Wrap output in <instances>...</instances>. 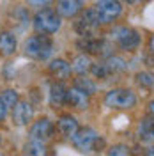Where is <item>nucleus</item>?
Masks as SVG:
<instances>
[{
  "instance_id": "obj_10",
  "label": "nucleus",
  "mask_w": 154,
  "mask_h": 156,
  "mask_svg": "<svg viewBox=\"0 0 154 156\" xmlns=\"http://www.w3.org/2000/svg\"><path fill=\"white\" fill-rule=\"evenodd\" d=\"M34 119V107L30 101L21 99L12 108V122L16 126H27L30 121Z\"/></svg>"
},
{
  "instance_id": "obj_29",
  "label": "nucleus",
  "mask_w": 154,
  "mask_h": 156,
  "mask_svg": "<svg viewBox=\"0 0 154 156\" xmlns=\"http://www.w3.org/2000/svg\"><path fill=\"white\" fill-rule=\"evenodd\" d=\"M145 156H154V146H152V147H149V149L145 151Z\"/></svg>"
},
{
  "instance_id": "obj_33",
  "label": "nucleus",
  "mask_w": 154,
  "mask_h": 156,
  "mask_svg": "<svg viewBox=\"0 0 154 156\" xmlns=\"http://www.w3.org/2000/svg\"><path fill=\"white\" fill-rule=\"evenodd\" d=\"M0 144H2V135H0Z\"/></svg>"
},
{
  "instance_id": "obj_28",
  "label": "nucleus",
  "mask_w": 154,
  "mask_h": 156,
  "mask_svg": "<svg viewBox=\"0 0 154 156\" xmlns=\"http://www.w3.org/2000/svg\"><path fill=\"white\" fill-rule=\"evenodd\" d=\"M147 110H149V115H154V99H151V101H149Z\"/></svg>"
},
{
  "instance_id": "obj_2",
  "label": "nucleus",
  "mask_w": 154,
  "mask_h": 156,
  "mask_svg": "<svg viewBox=\"0 0 154 156\" xmlns=\"http://www.w3.org/2000/svg\"><path fill=\"white\" fill-rule=\"evenodd\" d=\"M23 50L29 57L36 58V60H46V58L51 57L53 53V41L50 36L46 34H37V36H30L25 44H23Z\"/></svg>"
},
{
  "instance_id": "obj_9",
  "label": "nucleus",
  "mask_w": 154,
  "mask_h": 156,
  "mask_svg": "<svg viewBox=\"0 0 154 156\" xmlns=\"http://www.w3.org/2000/svg\"><path fill=\"white\" fill-rule=\"evenodd\" d=\"M99 25H101V23H99V20H97L94 9H87V11H83L82 16L78 18L75 29H76V32L82 37H94L97 29H99Z\"/></svg>"
},
{
  "instance_id": "obj_12",
  "label": "nucleus",
  "mask_w": 154,
  "mask_h": 156,
  "mask_svg": "<svg viewBox=\"0 0 154 156\" xmlns=\"http://www.w3.org/2000/svg\"><path fill=\"white\" fill-rule=\"evenodd\" d=\"M83 11V0H57V14L60 18H73Z\"/></svg>"
},
{
  "instance_id": "obj_17",
  "label": "nucleus",
  "mask_w": 154,
  "mask_h": 156,
  "mask_svg": "<svg viewBox=\"0 0 154 156\" xmlns=\"http://www.w3.org/2000/svg\"><path fill=\"white\" fill-rule=\"evenodd\" d=\"M138 135L144 142H154V115H147L140 121Z\"/></svg>"
},
{
  "instance_id": "obj_16",
  "label": "nucleus",
  "mask_w": 154,
  "mask_h": 156,
  "mask_svg": "<svg viewBox=\"0 0 154 156\" xmlns=\"http://www.w3.org/2000/svg\"><path fill=\"white\" fill-rule=\"evenodd\" d=\"M16 46H18V41L12 32H0V55L4 57L12 55L16 51Z\"/></svg>"
},
{
  "instance_id": "obj_20",
  "label": "nucleus",
  "mask_w": 154,
  "mask_h": 156,
  "mask_svg": "<svg viewBox=\"0 0 154 156\" xmlns=\"http://www.w3.org/2000/svg\"><path fill=\"white\" fill-rule=\"evenodd\" d=\"M46 146L43 142H36L30 140L25 144V156H46Z\"/></svg>"
},
{
  "instance_id": "obj_32",
  "label": "nucleus",
  "mask_w": 154,
  "mask_h": 156,
  "mask_svg": "<svg viewBox=\"0 0 154 156\" xmlns=\"http://www.w3.org/2000/svg\"><path fill=\"white\" fill-rule=\"evenodd\" d=\"M124 2H133V0H124Z\"/></svg>"
},
{
  "instance_id": "obj_4",
  "label": "nucleus",
  "mask_w": 154,
  "mask_h": 156,
  "mask_svg": "<svg viewBox=\"0 0 154 156\" xmlns=\"http://www.w3.org/2000/svg\"><path fill=\"white\" fill-rule=\"evenodd\" d=\"M60 16L57 14V11L48 9V7H43L41 11L36 12L34 16V29L37 30L39 34H55L60 29Z\"/></svg>"
},
{
  "instance_id": "obj_6",
  "label": "nucleus",
  "mask_w": 154,
  "mask_h": 156,
  "mask_svg": "<svg viewBox=\"0 0 154 156\" xmlns=\"http://www.w3.org/2000/svg\"><path fill=\"white\" fill-rule=\"evenodd\" d=\"M110 36L121 48L128 50V51L136 50L140 44V34L131 27H114Z\"/></svg>"
},
{
  "instance_id": "obj_18",
  "label": "nucleus",
  "mask_w": 154,
  "mask_h": 156,
  "mask_svg": "<svg viewBox=\"0 0 154 156\" xmlns=\"http://www.w3.org/2000/svg\"><path fill=\"white\" fill-rule=\"evenodd\" d=\"M90 66H92L90 57H89L87 53H82V55H78V57L73 60L71 71H75V73H78V75H85L87 71H90Z\"/></svg>"
},
{
  "instance_id": "obj_11",
  "label": "nucleus",
  "mask_w": 154,
  "mask_h": 156,
  "mask_svg": "<svg viewBox=\"0 0 154 156\" xmlns=\"http://www.w3.org/2000/svg\"><path fill=\"white\" fill-rule=\"evenodd\" d=\"M66 105H69V107L75 108V110H87L89 105H90V101H89V94L73 85L71 89H68Z\"/></svg>"
},
{
  "instance_id": "obj_22",
  "label": "nucleus",
  "mask_w": 154,
  "mask_h": 156,
  "mask_svg": "<svg viewBox=\"0 0 154 156\" xmlns=\"http://www.w3.org/2000/svg\"><path fill=\"white\" fill-rule=\"evenodd\" d=\"M136 83L142 89L152 90L154 89V73H151V71H140V73H136Z\"/></svg>"
},
{
  "instance_id": "obj_8",
  "label": "nucleus",
  "mask_w": 154,
  "mask_h": 156,
  "mask_svg": "<svg viewBox=\"0 0 154 156\" xmlns=\"http://www.w3.org/2000/svg\"><path fill=\"white\" fill-rule=\"evenodd\" d=\"M76 48L83 53H94V55H112V44L103 37H82L76 43Z\"/></svg>"
},
{
  "instance_id": "obj_30",
  "label": "nucleus",
  "mask_w": 154,
  "mask_h": 156,
  "mask_svg": "<svg viewBox=\"0 0 154 156\" xmlns=\"http://www.w3.org/2000/svg\"><path fill=\"white\" fill-rule=\"evenodd\" d=\"M149 50H151V51L154 53V36L151 37V41H149Z\"/></svg>"
},
{
  "instance_id": "obj_19",
  "label": "nucleus",
  "mask_w": 154,
  "mask_h": 156,
  "mask_svg": "<svg viewBox=\"0 0 154 156\" xmlns=\"http://www.w3.org/2000/svg\"><path fill=\"white\" fill-rule=\"evenodd\" d=\"M75 87H78L80 90H83V92H87L89 96L90 94H94L97 90V85H96V82L92 80V78H87V76H80L75 80Z\"/></svg>"
},
{
  "instance_id": "obj_15",
  "label": "nucleus",
  "mask_w": 154,
  "mask_h": 156,
  "mask_svg": "<svg viewBox=\"0 0 154 156\" xmlns=\"http://www.w3.org/2000/svg\"><path fill=\"white\" fill-rule=\"evenodd\" d=\"M48 71L53 78H57V80H66V78L71 76V64L66 62L64 58H55V60L50 62Z\"/></svg>"
},
{
  "instance_id": "obj_14",
  "label": "nucleus",
  "mask_w": 154,
  "mask_h": 156,
  "mask_svg": "<svg viewBox=\"0 0 154 156\" xmlns=\"http://www.w3.org/2000/svg\"><path fill=\"white\" fill-rule=\"evenodd\" d=\"M78 121L75 115H71V114H64V115L58 117L57 121V129L58 133L62 136H66V138H71V136L75 135L78 131Z\"/></svg>"
},
{
  "instance_id": "obj_21",
  "label": "nucleus",
  "mask_w": 154,
  "mask_h": 156,
  "mask_svg": "<svg viewBox=\"0 0 154 156\" xmlns=\"http://www.w3.org/2000/svg\"><path fill=\"white\" fill-rule=\"evenodd\" d=\"M105 62L108 66V69H110V73H121V71L128 69V62L122 57H117V55H110Z\"/></svg>"
},
{
  "instance_id": "obj_7",
  "label": "nucleus",
  "mask_w": 154,
  "mask_h": 156,
  "mask_svg": "<svg viewBox=\"0 0 154 156\" xmlns=\"http://www.w3.org/2000/svg\"><path fill=\"white\" fill-rule=\"evenodd\" d=\"M53 135H55V124L50 121L48 117H41L37 121H34L29 129L30 140L43 142V144H46L50 138H53Z\"/></svg>"
},
{
  "instance_id": "obj_27",
  "label": "nucleus",
  "mask_w": 154,
  "mask_h": 156,
  "mask_svg": "<svg viewBox=\"0 0 154 156\" xmlns=\"http://www.w3.org/2000/svg\"><path fill=\"white\" fill-rule=\"evenodd\" d=\"M7 110H9V108L5 107V105H4V101L0 99V122H2V121H5V117H7Z\"/></svg>"
},
{
  "instance_id": "obj_3",
  "label": "nucleus",
  "mask_w": 154,
  "mask_h": 156,
  "mask_svg": "<svg viewBox=\"0 0 154 156\" xmlns=\"http://www.w3.org/2000/svg\"><path fill=\"white\" fill-rule=\"evenodd\" d=\"M105 105L108 108H114V110H131L136 105V94L131 89H112L106 92Z\"/></svg>"
},
{
  "instance_id": "obj_26",
  "label": "nucleus",
  "mask_w": 154,
  "mask_h": 156,
  "mask_svg": "<svg viewBox=\"0 0 154 156\" xmlns=\"http://www.w3.org/2000/svg\"><path fill=\"white\" fill-rule=\"evenodd\" d=\"M30 5H37V7H43V5H48V4H51L53 0H27Z\"/></svg>"
},
{
  "instance_id": "obj_13",
  "label": "nucleus",
  "mask_w": 154,
  "mask_h": 156,
  "mask_svg": "<svg viewBox=\"0 0 154 156\" xmlns=\"http://www.w3.org/2000/svg\"><path fill=\"white\" fill-rule=\"evenodd\" d=\"M66 96H68V89L64 87L62 82H53L50 85V92H48V99L50 105L53 108H62L66 105Z\"/></svg>"
},
{
  "instance_id": "obj_23",
  "label": "nucleus",
  "mask_w": 154,
  "mask_h": 156,
  "mask_svg": "<svg viewBox=\"0 0 154 156\" xmlns=\"http://www.w3.org/2000/svg\"><path fill=\"white\" fill-rule=\"evenodd\" d=\"M0 99L4 101V105H5L7 108H14V105L19 101L18 90H14V89H5V90H2Z\"/></svg>"
},
{
  "instance_id": "obj_1",
  "label": "nucleus",
  "mask_w": 154,
  "mask_h": 156,
  "mask_svg": "<svg viewBox=\"0 0 154 156\" xmlns=\"http://www.w3.org/2000/svg\"><path fill=\"white\" fill-rule=\"evenodd\" d=\"M73 146L82 153H89V151H103L105 149V138L99 136L96 129L92 128H78V131L71 136Z\"/></svg>"
},
{
  "instance_id": "obj_5",
  "label": "nucleus",
  "mask_w": 154,
  "mask_h": 156,
  "mask_svg": "<svg viewBox=\"0 0 154 156\" xmlns=\"http://www.w3.org/2000/svg\"><path fill=\"white\" fill-rule=\"evenodd\" d=\"M92 9L101 25H110L122 14V4L121 0H97Z\"/></svg>"
},
{
  "instance_id": "obj_24",
  "label": "nucleus",
  "mask_w": 154,
  "mask_h": 156,
  "mask_svg": "<svg viewBox=\"0 0 154 156\" xmlns=\"http://www.w3.org/2000/svg\"><path fill=\"white\" fill-rule=\"evenodd\" d=\"M90 73L94 75V78H99V80H106L110 76V69L106 66V62H97V64H92L90 66Z\"/></svg>"
},
{
  "instance_id": "obj_25",
  "label": "nucleus",
  "mask_w": 154,
  "mask_h": 156,
  "mask_svg": "<svg viewBox=\"0 0 154 156\" xmlns=\"http://www.w3.org/2000/svg\"><path fill=\"white\" fill-rule=\"evenodd\" d=\"M106 156H129V147L124 146V144H115L108 149Z\"/></svg>"
},
{
  "instance_id": "obj_31",
  "label": "nucleus",
  "mask_w": 154,
  "mask_h": 156,
  "mask_svg": "<svg viewBox=\"0 0 154 156\" xmlns=\"http://www.w3.org/2000/svg\"><path fill=\"white\" fill-rule=\"evenodd\" d=\"M133 2H145V0H133Z\"/></svg>"
}]
</instances>
